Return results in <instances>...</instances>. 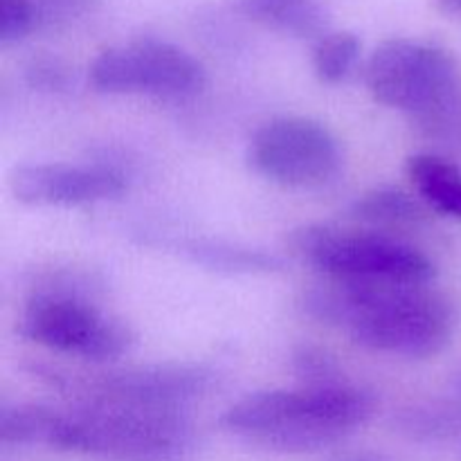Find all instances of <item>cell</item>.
Returning <instances> with one entry per match:
<instances>
[{"label": "cell", "instance_id": "6da1fadb", "mask_svg": "<svg viewBox=\"0 0 461 461\" xmlns=\"http://www.w3.org/2000/svg\"><path fill=\"white\" fill-rule=\"evenodd\" d=\"M306 313L342 329L356 345L378 354L430 358L448 347L455 311L428 284L338 282L304 297Z\"/></svg>", "mask_w": 461, "mask_h": 461}, {"label": "cell", "instance_id": "7a4b0ae2", "mask_svg": "<svg viewBox=\"0 0 461 461\" xmlns=\"http://www.w3.org/2000/svg\"><path fill=\"white\" fill-rule=\"evenodd\" d=\"M374 412L367 392L340 383L248 394L225 410L221 426L273 453H315L340 444Z\"/></svg>", "mask_w": 461, "mask_h": 461}, {"label": "cell", "instance_id": "3957f363", "mask_svg": "<svg viewBox=\"0 0 461 461\" xmlns=\"http://www.w3.org/2000/svg\"><path fill=\"white\" fill-rule=\"evenodd\" d=\"M192 446L183 408L142 403H84L57 412L50 448L111 461H178Z\"/></svg>", "mask_w": 461, "mask_h": 461}, {"label": "cell", "instance_id": "277c9868", "mask_svg": "<svg viewBox=\"0 0 461 461\" xmlns=\"http://www.w3.org/2000/svg\"><path fill=\"white\" fill-rule=\"evenodd\" d=\"M297 255L338 282L430 284L435 266L408 243L378 232L309 225L293 234Z\"/></svg>", "mask_w": 461, "mask_h": 461}, {"label": "cell", "instance_id": "5b68a950", "mask_svg": "<svg viewBox=\"0 0 461 461\" xmlns=\"http://www.w3.org/2000/svg\"><path fill=\"white\" fill-rule=\"evenodd\" d=\"M372 97L396 111L437 115L457 88V63L448 50L417 39H390L365 66Z\"/></svg>", "mask_w": 461, "mask_h": 461}, {"label": "cell", "instance_id": "8992f818", "mask_svg": "<svg viewBox=\"0 0 461 461\" xmlns=\"http://www.w3.org/2000/svg\"><path fill=\"white\" fill-rule=\"evenodd\" d=\"M21 333L59 354L86 360H115L131 349L133 333L93 302L52 286L39 291L25 306Z\"/></svg>", "mask_w": 461, "mask_h": 461}, {"label": "cell", "instance_id": "52a82bcc", "mask_svg": "<svg viewBox=\"0 0 461 461\" xmlns=\"http://www.w3.org/2000/svg\"><path fill=\"white\" fill-rule=\"evenodd\" d=\"M88 79L99 93L178 99L196 95L207 75L203 63L180 45L142 36L99 52L90 63Z\"/></svg>", "mask_w": 461, "mask_h": 461}, {"label": "cell", "instance_id": "ba28073f", "mask_svg": "<svg viewBox=\"0 0 461 461\" xmlns=\"http://www.w3.org/2000/svg\"><path fill=\"white\" fill-rule=\"evenodd\" d=\"M250 167L270 183L293 189L322 187L340 169L336 135L309 117H275L250 140Z\"/></svg>", "mask_w": 461, "mask_h": 461}, {"label": "cell", "instance_id": "9c48e42d", "mask_svg": "<svg viewBox=\"0 0 461 461\" xmlns=\"http://www.w3.org/2000/svg\"><path fill=\"white\" fill-rule=\"evenodd\" d=\"M72 387H81L88 403H142L183 408L185 401L196 399L210 387L212 374L194 365H153L124 372L90 374L81 383L68 378Z\"/></svg>", "mask_w": 461, "mask_h": 461}, {"label": "cell", "instance_id": "30bf717a", "mask_svg": "<svg viewBox=\"0 0 461 461\" xmlns=\"http://www.w3.org/2000/svg\"><path fill=\"white\" fill-rule=\"evenodd\" d=\"M124 187L115 169L66 162L23 165L9 176V189L25 205H86L120 196Z\"/></svg>", "mask_w": 461, "mask_h": 461}, {"label": "cell", "instance_id": "8fae6325", "mask_svg": "<svg viewBox=\"0 0 461 461\" xmlns=\"http://www.w3.org/2000/svg\"><path fill=\"white\" fill-rule=\"evenodd\" d=\"M241 16L295 39H322L327 34V7L322 0H234Z\"/></svg>", "mask_w": 461, "mask_h": 461}, {"label": "cell", "instance_id": "7c38bea8", "mask_svg": "<svg viewBox=\"0 0 461 461\" xmlns=\"http://www.w3.org/2000/svg\"><path fill=\"white\" fill-rule=\"evenodd\" d=\"M408 176L419 196L441 214L461 219V169L437 156H414Z\"/></svg>", "mask_w": 461, "mask_h": 461}, {"label": "cell", "instance_id": "4fadbf2b", "mask_svg": "<svg viewBox=\"0 0 461 461\" xmlns=\"http://www.w3.org/2000/svg\"><path fill=\"white\" fill-rule=\"evenodd\" d=\"M351 216L376 228H410L423 223L421 203L401 189L383 187L363 194L351 207Z\"/></svg>", "mask_w": 461, "mask_h": 461}, {"label": "cell", "instance_id": "5bb4252c", "mask_svg": "<svg viewBox=\"0 0 461 461\" xmlns=\"http://www.w3.org/2000/svg\"><path fill=\"white\" fill-rule=\"evenodd\" d=\"M57 410L43 405H5L0 410V441L5 446H50Z\"/></svg>", "mask_w": 461, "mask_h": 461}, {"label": "cell", "instance_id": "9a60e30c", "mask_svg": "<svg viewBox=\"0 0 461 461\" xmlns=\"http://www.w3.org/2000/svg\"><path fill=\"white\" fill-rule=\"evenodd\" d=\"M187 252L196 264L210 266L214 270H228V273H266L282 266L275 255L252 248L228 246V243H192Z\"/></svg>", "mask_w": 461, "mask_h": 461}, {"label": "cell", "instance_id": "2e32d148", "mask_svg": "<svg viewBox=\"0 0 461 461\" xmlns=\"http://www.w3.org/2000/svg\"><path fill=\"white\" fill-rule=\"evenodd\" d=\"M360 61V41L351 32H327L313 48V70L324 84H340Z\"/></svg>", "mask_w": 461, "mask_h": 461}, {"label": "cell", "instance_id": "e0dca14e", "mask_svg": "<svg viewBox=\"0 0 461 461\" xmlns=\"http://www.w3.org/2000/svg\"><path fill=\"white\" fill-rule=\"evenodd\" d=\"M34 32L70 25L97 12L102 0H23Z\"/></svg>", "mask_w": 461, "mask_h": 461}, {"label": "cell", "instance_id": "ac0fdd59", "mask_svg": "<svg viewBox=\"0 0 461 461\" xmlns=\"http://www.w3.org/2000/svg\"><path fill=\"white\" fill-rule=\"evenodd\" d=\"M293 365L297 376L306 381V387L340 385V369L336 360L318 347H300L293 356Z\"/></svg>", "mask_w": 461, "mask_h": 461}, {"label": "cell", "instance_id": "d6986e66", "mask_svg": "<svg viewBox=\"0 0 461 461\" xmlns=\"http://www.w3.org/2000/svg\"><path fill=\"white\" fill-rule=\"evenodd\" d=\"M25 77L32 88L54 93V90H63L70 84V68L61 59L41 54V57H34L27 63Z\"/></svg>", "mask_w": 461, "mask_h": 461}, {"label": "cell", "instance_id": "ffe728a7", "mask_svg": "<svg viewBox=\"0 0 461 461\" xmlns=\"http://www.w3.org/2000/svg\"><path fill=\"white\" fill-rule=\"evenodd\" d=\"M34 34L30 12L23 0H0V43L12 45Z\"/></svg>", "mask_w": 461, "mask_h": 461}, {"label": "cell", "instance_id": "44dd1931", "mask_svg": "<svg viewBox=\"0 0 461 461\" xmlns=\"http://www.w3.org/2000/svg\"><path fill=\"white\" fill-rule=\"evenodd\" d=\"M329 461H390V459H385L383 455H376V453H345Z\"/></svg>", "mask_w": 461, "mask_h": 461}, {"label": "cell", "instance_id": "7402d4cb", "mask_svg": "<svg viewBox=\"0 0 461 461\" xmlns=\"http://www.w3.org/2000/svg\"><path fill=\"white\" fill-rule=\"evenodd\" d=\"M446 14H461V0H437Z\"/></svg>", "mask_w": 461, "mask_h": 461}]
</instances>
